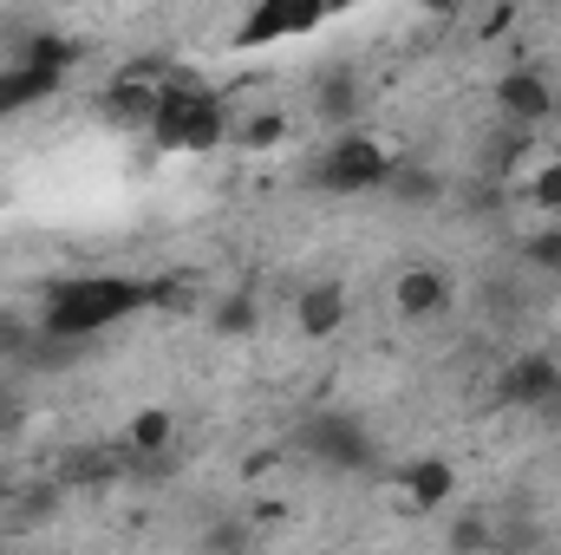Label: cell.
Returning a JSON list of instances; mask_svg holds the SVG:
<instances>
[{
	"mask_svg": "<svg viewBox=\"0 0 561 555\" xmlns=\"http://www.w3.org/2000/svg\"><path fill=\"white\" fill-rule=\"evenodd\" d=\"M13 66H26V72H46V79H66V72L79 66V46H72L66 33H20V46H13Z\"/></svg>",
	"mask_w": 561,
	"mask_h": 555,
	"instance_id": "15",
	"label": "cell"
},
{
	"mask_svg": "<svg viewBox=\"0 0 561 555\" xmlns=\"http://www.w3.org/2000/svg\"><path fill=\"white\" fill-rule=\"evenodd\" d=\"M157 99H163V79H150V72H118V79L99 92V112H105V125L150 132V118H157Z\"/></svg>",
	"mask_w": 561,
	"mask_h": 555,
	"instance_id": "9",
	"label": "cell"
},
{
	"mask_svg": "<svg viewBox=\"0 0 561 555\" xmlns=\"http://www.w3.org/2000/svg\"><path fill=\"white\" fill-rule=\"evenodd\" d=\"M294 444H300L320 471H366V464H373V431L353 412H313L294 431Z\"/></svg>",
	"mask_w": 561,
	"mask_h": 555,
	"instance_id": "3",
	"label": "cell"
},
{
	"mask_svg": "<svg viewBox=\"0 0 561 555\" xmlns=\"http://www.w3.org/2000/svg\"><path fill=\"white\" fill-rule=\"evenodd\" d=\"M229 138H236L229 99L209 92V86H196V99H190V112H183V150H176V157H209V150H222Z\"/></svg>",
	"mask_w": 561,
	"mask_h": 555,
	"instance_id": "10",
	"label": "cell"
},
{
	"mask_svg": "<svg viewBox=\"0 0 561 555\" xmlns=\"http://www.w3.org/2000/svg\"><path fill=\"white\" fill-rule=\"evenodd\" d=\"M392 490H399V510L405 517H437L457 497V471L444 457H412V464L392 471Z\"/></svg>",
	"mask_w": 561,
	"mask_h": 555,
	"instance_id": "7",
	"label": "cell"
},
{
	"mask_svg": "<svg viewBox=\"0 0 561 555\" xmlns=\"http://www.w3.org/2000/svg\"><path fill=\"white\" fill-rule=\"evenodd\" d=\"M7 503H13V477L0 471V510H7Z\"/></svg>",
	"mask_w": 561,
	"mask_h": 555,
	"instance_id": "27",
	"label": "cell"
},
{
	"mask_svg": "<svg viewBox=\"0 0 561 555\" xmlns=\"http://www.w3.org/2000/svg\"><path fill=\"white\" fill-rule=\"evenodd\" d=\"M392 307L405 320H444L457 307V287H450V275L437 262H412V269H399V281H392Z\"/></svg>",
	"mask_w": 561,
	"mask_h": 555,
	"instance_id": "8",
	"label": "cell"
},
{
	"mask_svg": "<svg viewBox=\"0 0 561 555\" xmlns=\"http://www.w3.org/2000/svg\"><path fill=\"white\" fill-rule=\"evenodd\" d=\"M66 79H46V72H26V66H0V125L26 105H46Z\"/></svg>",
	"mask_w": 561,
	"mask_h": 555,
	"instance_id": "16",
	"label": "cell"
},
{
	"mask_svg": "<svg viewBox=\"0 0 561 555\" xmlns=\"http://www.w3.org/2000/svg\"><path fill=\"white\" fill-rule=\"evenodd\" d=\"M26 424V399H20V373H0V438Z\"/></svg>",
	"mask_w": 561,
	"mask_h": 555,
	"instance_id": "25",
	"label": "cell"
},
{
	"mask_svg": "<svg viewBox=\"0 0 561 555\" xmlns=\"http://www.w3.org/2000/svg\"><path fill=\"white\" fill-rule=\"evenodd\" d=\"M496 399L516 406V412H542L549 418L561 406V360L556 353H542V347L516 353V360L503 366V380H496Z\"/></svg>",
	"mask_w": 561,
	"mask_h": 555,
	"instance_id": "5",
	"label": "cell"
},
{
	"mask_svg": "<svg viewBox=\"0 0 561 555\" xmlns=\"http://www.w3.org/2000/svg\"><path fill=\"white\" fill-rule=\"evenodd\" d=\"M392 150L373 138V132H333V138L320 144V157H313V190H327V196H379L386 190V177H392Z\"/></svg>",
	"mask_w": 561,
	"mask_h": 555,
	"instance_id": "2",
	"label": "cell"
},
{
	"mask_svg": "<svg viewBox=\"0 0 561 555\" xmlns=\"http://www.w3.org/2000/svg\"><path fill=\"white\" fill-rule=\"evenodd\" d=\"M523 256H529L542 275H561V223H542V229L523 242Z\"/></svg>",
	"mask_w": 561,
	"mask_h": 555,
	"instance_id": "24",
	"label": "cell"
},
{
	"mask_svg": "<svg viewBox=\"0 0 561 555\" xmlns=\"http://www.w3.org/2000/svg\"><path fill=\"white\" fill-rule=\"evenodd\" d=\"M33 347H39V314L0 307V366H7V373H26Z\"/></svg>",
	"mask_w": 561,
	"mask_h": 555,
	"instance_id": "18",
	"label": "cell"
},
{
	"mask_svg": "<svg viewBox=\"0 0 561 555\" xmlns=\"http://www.w3.org/2000/svg\"><path fill=\"white\" fill-rule=\"evenodd\" d=\"M131 314H150V281L138 275H66L39 301V327L79 347H92L99 333H112Z\"/></svg>",
	"mask_w": 561,
	"mask_h": 555,
	"instance_id": "1",
	"label": "cell"
},
{
	"mask_svg": "<svg viewBox=\"0 0 561 555\" xmlns=\"http://www.w3.org/2000/svg\"><path fill=\"white\" fill-rule=\"evenodd\" d=\"M262 327V314H255V294H229V301H216V333H255Z\"/></svg>",
	"mask_w": 561,
	"mask_h": 555,
	"instance_id": "23",
	"label": "cell"
},
{
	"mask_svg": "<svg viewBox=\"0 0 561 555\" xmlns=\"http://www.w3.org/2000/svg\"><path fill=\"white\" fill-rule=\"evenodd\" d=\"M490 99H496V112H503L510 132H536V125H549V112H556V86L542 79V66H510V72H496Z\"/></svg>",
	"mask_w": 561,
	"mask_h": 555,
	"instance_id": "6",
	"label": "cell"
},
{
	"mask_svg": "<svg viewBox=\"0 0 561 555\" xmlns=\"http://www.w3.org/2000/svg\"><path fill=\"white\" fill-rule=\"evenodd\" d=\"M229 144H236V150H249V157L280 150V144H287V112H280V105H255V112H242Z\"/></svg>",
	"mask_w": 561,
	"mask_h": 555,
	"instance_id": "17",
	"label": "cell"
},
{
	"mask_svg": "<svg viewBox=\"0 0 561 555\" xmlns=\"http://www.w3.org/2000/svg\"><path fill=\"white\" fill-rule=\"evenodd\" d=\"M190 99H196V79H163V99H157V118H150V150H163V157H176L183 150V112H190Z\"/></svg>",
	"mask_w": 561,
	"mask_h": 555,
	"instance_id": "14",
	"label": "cell"
},
{
	"mask_svg": "<svg viewBox=\"0 0 561 555\" xmlns=\"http://www.w3.org/2000/svg\"><path fill=\"white\" fill-rule=\"evenodd\" d=\"M79 340H59V333H46L39 327V347H33V360H26V373H66V366H79Z\"/></svg>",
	"mask_w": 561,
	"mask_h": 555,
	"instance_id": "22",
	"label": "cell"
},
{
	"mask_svg": "<svg viewBox=\"0 0 561 555\" xmlns=\"http://www.w3.org/2000/svg\"><path fill=\"white\" fill-rule=\"evenodd\" d=\"M379 196H386L392 209H431V203H444V177H437L431 163H419V157H399Z\"/></svg>",
	"mask_w": 561,
	"mask_h": 555,
	"instance_id": "13",
	"label": "cell"
},
{
	"mask_svg": "<svg viewBox=\"0 0 561 555\" xmlns=\"http://www.w3.org/2000/svg\"><path fill=\"white\" fill-rule=\"evenodd\" d=\"M249 543H255L249 517H216V523L203 530V555H249Z\"/></svg>",
	"mask_w": 561,
	"mask_h": 555,
	"instance_id": "21",
	"label": "cell"
},
{
	"mask_svg": "<svg viewBox=\"0 0 561 555\" xmlns=\"http://www.w3.org/2000/svg\"><path fill=\"white\" fill-rule=\"evenodd\" d=\"M523 196H529V209H542V216H556V223H561V157L529 163V183H523Z\"/></svg>",
	"mask_w": 561,
	"mask_h": 555,
	"instance_id": "19",
	"label": "cell"
},
{
	"mask_svg": "<svg viewBox=\"0 0 561 555\" xmlns=\"http://www.w3.org/2000/svg\"><path fill=\"white\" fill-rule=\"evenodd\" d=\"M320 20H327V7H313V0H255L242 13V26L229 33V46L255 53V46H280V39H307Z\"/></svg>",
	"mask_w": 561,
	"mask_h": 555,
	"instance_id": "4",
	"label": "cell"
},
{
	"mask_svg": "<svg viewBox=\"0 0 561 555\" xmlns=\"http://www.w3.org/2000/svg\"><path fill=\"white\" fill-rule=\"evenodd\" d=\"M313 118L353 132V118H359V72H353L346 59H327V66L313 72Z\"/></svg>",
	"mask_w": 561,
	"mask_h": 555,
	"instance_id": "12",
	"label": "cell"
},
{
	"mask_svg": "<svg viewBox=\"0 0 561 555\" xmlns=\"http://www.w3.org/2000/svg\"><path fill=\"white\" fill-rule=\"evenodd\" d=\"M346 314H353V294H346L340 281H307V287L294 294V327H300L307 340H333V333L346 327Z\"/></svg>",
	"mask_w": 561,
	"mask_h": 555,
	"instance_id": "11",
	"label": "cell"
},
{
	"mask_svg": "<svg viewBox=\"0 0 561 555\" xmlns=\"http://www.w3.org/2000/svg\"><path fill=\"white\" fill-rule=\"evenodd\" d=\"M516 26V7H496V13H483V39H503Z\"/></svg>",
	"mask_w": 561,
	"mask_h": 555,
	"instance_id": "26",
	"label": "cell"
},
{
	"mask_svg": "<svg viewBox=\"0 0 561 555\" xmlns=\"http://www.w3.org/2000/svg\"><path fill=\"white\" fill-rule=\"evenodd\" d=\"M490 550H496V523L483 510H463L450 523V555H490Z\"/></svg>",
	"mask_w": 561,
	"mask_h": 555,
	"instance_id": "20",
	"label": "cell"
}]
</instances>
